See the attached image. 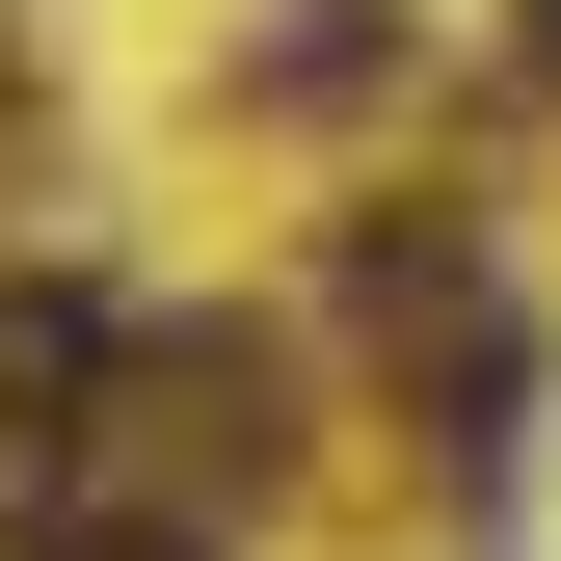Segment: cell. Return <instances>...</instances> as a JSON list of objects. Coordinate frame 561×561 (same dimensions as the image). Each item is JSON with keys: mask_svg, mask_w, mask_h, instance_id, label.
Listing matches in <instances>:
<instances>
[{"mask_svg": "<svg viewBox=\"0 0 561 561\" xmlns=\"http://www.w3.org/2000/svg\"><path fill=\"white\" fill-rule=\"evenodd\" d=\"M107 561H215V535H107Z\"/></svg>", "mask_w": 561, "mask_h": 561, "instance_id": "cell-1", "label": "cell"}]
</instances>
